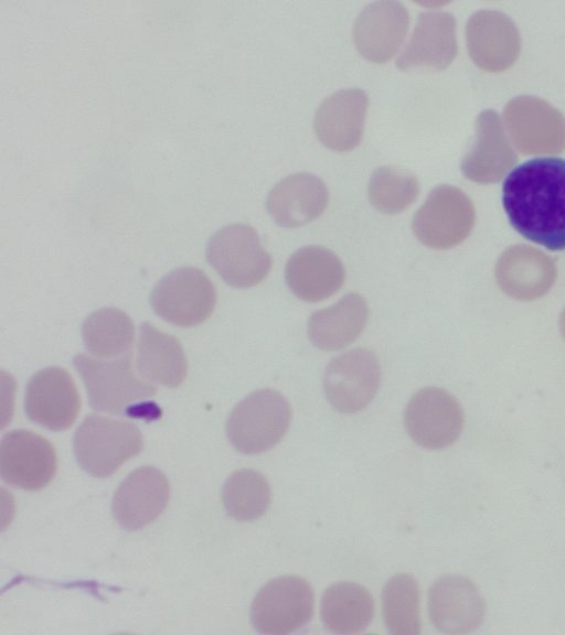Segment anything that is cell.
Segmentation results:
<instances>
[{
  "mask_svg": "<svg viewBox=\"0 0 565 635\" xmlns=\"http://www.w3.org/2000/svg\"><path fill=\"white\" fill-rule=\"evenodd\" d=\"M420 593L415 578L407 573L393 575L382 591V615L393 635H417L422 629Z\"/></svg>",
  "mask_w": 565,
  "mask_h": 635,
  "instance_id": "23",
  "label": "cell"
},
{
  "mask_svg": "<svg viewBox=\"0 0 565 635\" xmlns=\"http://www.w3.org/2000/svg\"><path fill=\"white\" fill-rule=\"evenodd\" d=\"M56 470L52 443L33 431L19 429L7 433L0 444V474L13 486L38 491L46 486Z\"/></svg>",
  "mask_w": 565,
  "mask_h": 635,
  "instance_id": "10",
  "label": "cell"
},
{
  "mask_svg": "<svg viewBox=\"0 0 565 635\" xmlns=\"http://www.w3.org/2000/svg\"><path fill=\"white\" fill-rule=\"evenodd\" d=\"M345 270L329 248L308 245L295 251L285 267L290 291L307 302H318L334 294L344 283Z\"/></svg>",
  "mask_w": 565,
  "mask_h": 635,
  "instance_id": "15",
  "label": "cell"
},
{
  "mask_svg": "<svg viewBox=\"0 0 565 635\" xmlns=\"http://www.w3.org/2000/svg\"><path fill=\"white\" fill-rule=\"evenodd\" d=\"M369 106L360 88L337 90L324 98L315 112L313 128L320 141L335 151H348L360 142Z\"/></svg>",
  "mask_w": 565,
  "mask_h": 635,
  "instance_id": "16",
  "label": "cell"
},
{
  "mask_svg": "<svg viewBox=\"0 0 565 635\" xmlns=\"http://www.w3.org/2000/svg\"><path fill=\"white\" fill-rule=\"evenodd\" d=\"M137 370L149 383L179 386L188 373V360L181 343L149 322L139 329Z\"/></svg>",
  "mask_w": 565,
  "mask_h": 635,
  "instance_id": "19",
  "label": "cell"
},
{
  "mask_svg": "<svg viewBox=\"0 0 565 635\" xmlns=\"http://www.w3.org/2000/svg\"><path fill=\"white\" fill-rule=\"evenodd\" d=\"M320 616L324 625L338 634L364 631L374 616V601L361 584L337 582L326 589L321 598Z\"/></svg>",
  "mask_w": 565,
  "mask_h": 635,
  "instance_id": "20",
  "label": "cell"
},
{
  "mask_svg": "<svg viewBox=\"0 0 565 635\" xmlns=\"http://www.w3.org/2000/svg\"><path fill=\"white\" fill-rule=\"evenodd\" d=\"M86 349L98 358H115L128 353L135 338L131 319L115 308L92 312L82 326Z\"/></svg>",
  "mask_w": 565,
  "mask_h": 635,
  "instance_id": "22",
  "label": "cell"
},
{
  "mask_svg": "<svg viewBox=\"0 0 565 635\" xmlns=\"http://www.w3.org/2000/svg\"><path fill=\"white\" fill-rule=\"evenodd\" d=\"M428 612L438 631L463 634L481 624L486 604L471 580L458 574H447L438 578L429 588Z\"/></svg>",
  "mask_w": 565,
  "mask_h": 635,
  "instance_id": "13",
  "label": "cell"
},
{
  "mask_svg": "<svg viewBox=\"0 0 565 635\" xmlns=\"http://www.w3.org/2000/svg\"><path fill=\"white\" fill-rule=\"evenodd\" d=\"M28 418L50 430L70 428L81 410V398L71 375L61 367H47L28 383L24 398Z\"/></svg>",
  "mask_w": 565,
  "mask_h": 635,
  "instance_id": "11",
  "label": "cell"
},
{
  "mask_svg": "<svg viewBox=\"0 0 565 635\" xmlns=\"http://www.w3.org/2000/svg\"><path fill=\"white\" fill-rule=\"evenodd\" d=\"M451 194L449 187H435L416 211L412 228L422 244L431 248H444L451 243Z\"/></svg>",
  "mask_w": 565,
  "mask_h": 635,
  "instance_id": "26",
  "label": "cell"
},
{
  "mask_svg": "<svg viewBox=\"0 0 565 635\" xmlns=\"http://www.w3.org/2000/svg\"><path fill=\"white\" fill-rule=\"evenodd\" d=\"M313 604V590L306 579L282 575L257 592L250 606V620L259 633L285 635L311 620Z\"/></svg>",
  "mask_w": 565,
  "mask_h": 635,
  "instance_id": "7",
  "label": "cell"
},
{
  "mask_svg": "<svg viewBox=\"0 0 565 635\" xmlns=\"http://www.w3.org/2000/svg\"><path fill=\"white\" fill-rule=\"evenodd\" d=\"M511 226L550 250L565 248V159L535 157L514 166L502 183Z\"/></svg>",
  "mask_w": 565,
  "mask_h": 635,
  "instance_id": "1",
  "label": "cell"
},
{
  "mask_svg": "<svg viewBox=\"0 0 565 635\" xmlns=\"http://www.w3.org/2000/svg\"><path fill=\"white\" fill-rule=\"evenodd\" d=\"M367 316L366 300L358 293H347L335 304L310 315L307 327L309 340L322 351L341 349L359 337Z\"/></svg>",
  "mask_w": 565,
  "mask_h": 635,
  "instance_id": "18",
  "label": "cell"
},
{
  "mask_svg": "<svg viewBox=\"0 0 565 635\" xmlns=\"http://www.w3.org/2000/svg\"><path fill=\"white\" fill-rule=\"evenodd\" d=\"M143 448V437L131 422L99 415L87 416L74 435V452L89 474L107 477Z\"/></svg>",
  "mask_w": 565,
  "mask_h": 635,
  "instance_id": "4",
  "label": "cell"
},
{
  "mask_svg": "<svg viewBox=\"0 0 565 635\" xmlns=\"http://www.w3.org/2000/svg\"><path fill=\"white\" fill-rule=\"evenodd\" d=\"M206 258L226 283L241 289L262 282L273 263L256 230L243 223L218 229L207 241Z\"/></svg>",
  "mask_w": 565,
  "mask_h": 635,
  "instance_id": "5",
  "label": "cell"
},
{
  "mask_svg": "<svg viewBox=\"0 0 565 635\" xmlns=\"http://www.w3.org/2000/svg\"><path fill=\"white\" fill-rule=\"evenodd\" d=\"M150 302L164 321L183 327L204 322L216 304V290L209 277L194 267L177 268L153 287Z\"/></svg>",
  "mask_w": 565,
  "mask_h": 635,
  "instance_id": "6",
  "label": "cell"
},
{
  "mask_svg": "<svg viewBox=\"0 0 565 635\" xmlns=\"http://www.w3.org/2000/svg\"><path fill=\"white\" fill-rule=\"evenodd\" d=\"M408 25L409 13L403 3L374 1L358 14L352 30L353 43L363 57L383 63L397 53Z\"/></svg>",
  "mask_w": 565,
  "mask_h": 635,
  "instance_id": "12",
  "label": "cell"
},
{
  "mask_svg": "<svg viewBox=\"0 0 565 635\" xmlns=\"http://www.w3.org/2000/svg\"><path fill=\"white\" fill-rule=\"evenodd\" d=\"M73 364L85 384L90 406L97 411L127 415L132 403L156 394L154 386L137 375L131 354L109 359L77 354Z\"/></svg>",
  "mask_w": 565,
  "mask_h": 635,
  "instance_id": "2",
  "label": "cell"
},
{
  "mask_svg": "<svg viewBox=\"0 0 565 635\" xmlns=\"http://www.w3.org/2000/svg\"><path fill=\"white\" fill-rule=\"evenodd\" d=\"M329 202L324 182L309 172L291 173L269 191L266 207L282 227H298L319 217Z\"/></svg>",
  "mask_w": 565,
  "mask_h": 635,
  "instance_id": "17",
  "label": "cell"
},
{
  "mask_svg": "<svg viewBox=\"0 0 565 635\" xmlns=\"http://www.w3.org/2000/svg\"><path fill=\"white\" fill-rule=\"evenodd\" d=\"M222 501L226 512L234 519L252 521L267 510L271 501V489L262 473L241 469L233 472L224 483Z\"/></svg>",
  "mask_w": 565,
  "mask_h": 635,
  "instance_id": "24",
  "label": "cell"
},
{
  "mask_svg": "<svg viewBox=\"0 0 565 635\" xmlns=\"http://www.w3.org/2000/svg\"><path fill=\"white\" fill-rule=\"evenodd\" d=\"M169 482L153 466L132 471L117 487L113 497V514L125 528L136 530L153 521L169 501Z\"/></svg>",
  "mask_w": 565,
  "mask_h": 635,
  "instance_id": "14",
  "label": "cell"
},
{
  "mask_svg": "<svg viewBox=\"0 0 565 635\" xmlns=\"http://www.w3.org/2000/svg\"><path fill=\"white\" fill-rule=\"evenodd\" d=\"M450 23L443 12L426 11L418 14L414 31L396 60V66H440L450 54Z\"/></svg>",
  "mask_w": 565,
  "mask_h": 635,
  "instance_id": "21",
  "label": "cell"
},
{
  "mask_svg": "<svg viewBox=\"0 0 565 635\" xmlns=\"http://www.w3.org/2000/svg\"><path fill=\"white\" fill-rule=\"evenodd\" d=\"M418 192L417 176L409 170L395 165L375 169L367 185L370 203L385 214L403 212L414 203Z\"/></svg>",
  "mask_w": 565,
  "mask_h": 635,
  "instance_id": "25",
  "label": "cell"
},
{
  "mask_svg": "<svg viewBox=\"0 0 565 635\" xmlns=\"http://www.w3.org/2000/svg\"><path fill=\"white\" fill-rule=\"evenodd\" d=\"M461 411L455 399L436 387L416 391L404 411V427L418 445L437 450L454 443L461 429Z\"/></svg>",
  "mask_w": 565,
  "mask_h": 635,
  "instance_id": "9",
  "label": "cell"
},
{
  "mask_svg": "<svg viewBox=\"0 0 565 635\" xmlns=\"http://www.w3.org/2000/svg\"><path fill=\"white\" fill-rule=\"evenodd\" d=\"M292 412L288 400L275 389L247 395L232 410L226 433L239 452L257 454L274 448L286 434Z\"/></svg>",
  "mask_w": 565,
  "mask_h": 635,
  "instance_id": "3",
  "label": "cell"
},
{
  "mask_svg": "<svg viewBox=\"0 0 565 635\" xmlns=\"http://www.w3.org/2000/svg\"><path fill=\"white\" fill-rule=\"evenodd\" d=\"M381 385V366L374 353L353 348L334 357L327 366L323 389L331 407L341 413H355L374 399Z\"/></svg>",
  "mask_w": 565,
  "mask_h": 635,
  "instance_id": "8",
  "label": "cell"
}]
</instances>
